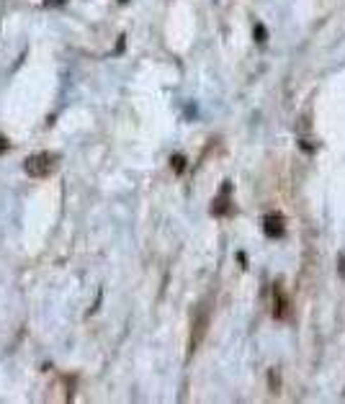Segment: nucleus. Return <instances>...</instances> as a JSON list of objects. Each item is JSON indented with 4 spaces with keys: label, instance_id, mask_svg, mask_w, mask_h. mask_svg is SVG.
<instances>
[{
    "label": "nucleus",
    "instance_id": "nucleus-1",
    "mask_svg": "<svg viewBox=\"0 0 345 404\" xmlns=\"http://www.w3.org/2000/svg\"><path fill=\"white\" fill-rule=\"evenodd\" d=\"M52 162H54L52 155H34L26 162V173H31V175H47L52 170Z\"/></svg>",
    "mask_w": 345,
    "mask_h": 404
},
{
    "label": "nucleus",
    "instance_id": "nucleus-2",
    "mask_svg": "<svg viewBox=\"0 0 345 404\" xmlns=\"http://www.w3.org/2000/svg\"><path fill=\"white\" fill-rule=\"evenodd\" d=\"M263 227H265L268 237H284V217L281 214H265Z\"/></svg>",
    "mask_w": 345,
    "mask_h": 404
},
{
    "label": "nucleus",
    "instance_id": "nucleus-3",
    "mask_svg": "<svg viewBox=\"0 0 345 404\" xmlns=\"http://www.w3.org/2000/svg\"><path fill=\"white\" fill-rule=\"evenodd\" d=\"M286 312H289V299L284 296V289L275 283L273 286V314L281 319V317H286Z\"/></svg>",
    "mask_w": 345,
    "mask_h": 404
},
{
    "label": "nucleus",
    "instance_id": "nucleus-4",
    "mask_svg": "<svg viewBox=\"0 0 345 404\" xmlns=\"http://www.w3.org/2000/svg\"><path fill=\"white\" fill-rule=\"evenodd\" d=\"M227 196H229V183H224V188H222V196L212 204V214H217V217H222V214H227L229 211V201H227Z\"/></svg>",
    "mask_w": 345,
    "mask_h": 404
},
{
    "label": "nucleus",
    "instance_id": "nucleus-5",
    "mask_svg": "<svg viewBox=\"0 0 345 404\" xmlns=\"http://www.w3.org/2000/svg\"><path fill=\"white\" fill-rule=\"evenodd\" d=\"M255 39H258V44H265V41H268V31H265L263 23H255Z\"/></svg>",
    "mask_w": 345,
    "mask_h": 404
},
{
    "label": "nucleus",
    "instance_id": "nucleus-6",
    "mask_svg": "<svg viewBox=\"0 0 345 404\" xmlns=\"http://www.w3.org/2000/svg\"><path fill=\"white\" fill-rule=\"evenodd\" d=\"M170 162H173V165H175V173H183V168H186V160H183V157H180V155H175V157H173V160H170Z\"/></svg>",
    "mask_w": 345,
    "mask_h": 404
},
{
    "label": "nucleus",
    "instance_id": "nucleus-7",
    "mask_svg": "<svg viewBox=\"0 0 345 404\" xmlns=\"http://www.w3.org/2000/svg\"><path fill=\"white\" fill-rule=\"evenodd\" d=\"M6 147H8V142H6V139H0V152H3Z\"/></svg>",
    "mask_w": 345,
    "mask_h": 404
},
{
    "label": "nucleus",
    "instance_id": "nucleus-8",
    "mask_svg": "<svg viewBox=\"0 0 345 404\" xmlns=\"http://www.w3.org/2000/svg\"><path fill=\"white\" fill-rule=\"evenodd\" d=\"M54 3H64V0H54Z\"/></svg>",
    "mask_w": 345,
    "mask_h": 404
}]
</instances>
